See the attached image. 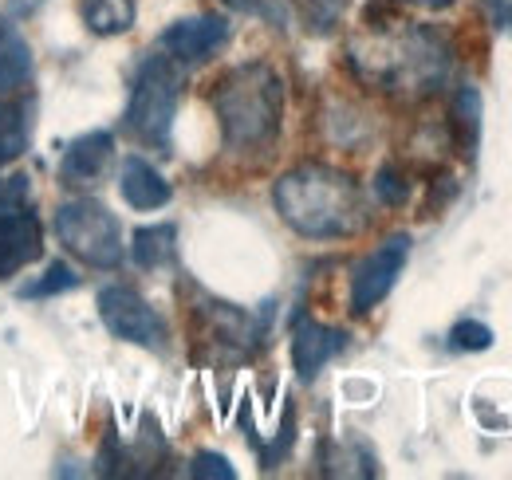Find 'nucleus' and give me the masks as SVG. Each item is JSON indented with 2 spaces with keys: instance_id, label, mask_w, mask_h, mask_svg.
<instances>
[{
  "instance_id": "obj_1",
  "label": "nucleus",
  "mask_w": 512,
  "mask_h": 480,
  "mask_svg": "<svg viewBox=\"0 0 512 480\" xmlns=\"http://www.w3.org/2000/svg\"><path fill=\"white\" fill-rule=\"evenodd\" d=\"M351 63L359 79L375 83L379 91L422 99L446 83L449 44L434 28L394 20L390 28H371L363 44H351Z\"/></svg>"
},
{
  "instance_id": "obj_2",
  "label": "nucleus",
  "mask_w": 512,
  "mask_h": 480,
  "mask_svg": "<svg viewBox=\"0 0 512 480\" xmlns=\"http://www.w3.org/2000/svg\"><path fill=\"white\" fill-rule=\"evenodd\" d=\"M272 205L292 233L308 240L355 237L367 221L355 178L323 162H304L288 170L272 185Z\"/></svg>"
},
{
  "instance_id": "obj_3",
  "label": "nucleus",
  "mask_w": 512,
  "mask_h": 480,
  "mask_svg": "<svg viewBox=\"0 0 512 480\" xmlns=\"http://www.w3.org/2000/svg\"><path fill=\"white\" fill-rule=\"evenodd\" d=\"M213 111L225 150L256 154L280 138L284 126V79L268 63H237L213 87Z\"/></svg>"
},
{
  "instance_id": "obj_4",
  "label": "nucleus",
  "mask_w": 512,
  "mask_h": 480,
  "mask_svg": "<svg viewBox=\"0 0 512 480\" xmlns=\"http://www.w3.org/2000/svg\"><path fill=\"white\" fill-rule=\"evenodd\" d=\"M52 229H56V240L64 244L71 256H79L87 268L111 272L127 256V248H123V225H119V217L103 201H91V197L64 201L56 209Z\"/></svg>"
},
{
  "instance_id": "obj_5",
  "label": "nucleus",
  "mask_w": 512,
  "mask_h": 480,
  "mask_svg": "<svg viewBox=\"0 0 512 480\" xmlns=\"http://www.w3.org/2000/svg\"><path fill=\"white\" fill-rule=\"evenodd\" d=\"M178 95H182V79L170 56H150L138 67L134 87H130L127 103V130L146 142L166 150L170 146V130H174V115H178Z\"/></svg>"
},
{
  "instance_id": "obj_6",
  "label": "nucleus",
  "mask_w": 512,
  "mask_h": 480,
  "mask_svg": "<svg viewBox=\"0 0 512 480\" xmlns=\"http://www.w3.org/2000/svg\"><path fill=\"white\" fill-rule=\"evenodd\" d=\"M99 319L123 343L146 347V351H162L166 347V323H162V315L142 300V292H134L127 284H111V288L99 292Z\"/></svg>"
},
{
  "instance_id": "obj_7",
  "label": "nucleus",
  "mask_w": 512,
  "mask_h": 480,
  "mask_svg": "<svg viewBox=\"0 0 512 480\" xmlns=\"http://www.w3.org/2000/svg\"><path fill=\"white\" fill-rule=\"evenodd\" d=\"M406 260H410V237H406V233H394V237H386L375 252H367V256L355 264V272H351V311H355V315L375 311V307L394 292V284H398Z\"/></svg>"
},
{
  "instance_id": "obj_8",
  "label": "nucleus",
  "mask_w": 512,
  "mask_h": 480,
  "mask_svg": "<svg viewBox=\"0 0 512 480\" xmlns=\"http://www.w3.org/2000/svg\"><path fill=\"white\" fill-rule=\"evenodd\" d=\"M225 44H229V20L217 16V12L174 20L158 40L162 56H170L174 63H205L209 56H217Z\"/></svg>"
},
{
  "instance_id": "obj_9",
  "label": "nucleus",
  "mask_w": 512,
  "mask_h": 480,
  "mask_svg": "<svg viewBox=\"0 0 512 480\" xmlns=\"http://www.w3.org/2000/svg\"><path fill=\"white\" fill-rule=\"evenodd\" d=\"M44 252V225L28 209H8L0 217V280L24 272Z\"/></svg>"
},
{
  "instance_id": "obj_10",
  "label": "nucleus",
  "mask_w": 512,
  "mask_h": 480,
  "mask_svg": "<svg viewBox=\"0 0 512 480\" xmlns=\"http://www.w3.org/2000/svg\"><path fill=\"white\" fill-rule=\"evenodd\" d=\"M343 347H347V335L339 327H327V323L300 315L292 327V362H296L300 382H312Z\"/></svg>"
},
{
  "instance_id": "obj_11",
  "label": "nucleus",
  "mask_w": 512,
  "mask_h": 480,
  "mask_svg": "<svg viewBox=\"0 0 512 480\" xmlns=\"http://www.w3.org/2000/svg\"><path fill=\"white\" fill-rule=\"evenodd\" d=\"M111 154H115V134L111 130H87V134H79L64 150V158H60V181L64 185H87V181H95L107 170Z\"/></svg>"
},
{
  "instance_id": "obj_12",
  "label": "nucleus",
  "mask_w": 512,
  "mask_h": 480,
  "mask_svg": "<svg viewBox=\"0 0 512 480\" xmlns=\"http://www.w3.org/2000/svg\"><path fill=\"white\" fill-rule=\"evenodd\" d=\"M119 189H123V201H127L130 209H138V213L162 209V205H170V197H174L170 181L162 178L146 158H127V162H123Z\"/></svg>"
},
{
  "instance_id": "obj_13",
  "label": "nucleus",
  "mask_w": 512,
  "mask_h": 480,
  "mask_svg": "<svg viewBox=\"0 0 512 480\" xmlns=\"http://www.w3.org/2000/svg\"><path fill=\"white\" fill-rule=\"evenodd\" d=\"M205 323H209V335L213 343L229 347L233 355H249L256 343H260V327L249 311L233 307V303H209L205 307Z\"/></svg>"
},
{
  "instance_id": "obj_14",
  "label": "nucleus",
  "mask_w": 512,
  "mask_h": 480,
  "mask_svg": "<svg viewBox=\"0 0 512 480\" xmlns=\"http://www.w3.org/2000/svg\"><path fill=\"white\" fill-rule=\"evenodd\" d=\"M32 95L20 91H4L0 95V166L16 162L28 150L32 138Z\"/></svg>"
},
{
  "instance_id": "obj_15",
  "label": "nucleus",
  "mask_w": 512,
  "mask_h": 480,
  "mask_svg": "<svg viewBox=\"0 0 512 480\" xmlns=\"http://www.w3.org/2000/svg\"><path fill=\"white\" fill-rule=\"evenodd\" d=\"M481 115H485L481 91L477 87H457L453 107H449V130H453V146L469 162L477 158V146H481Z\"/></svg>"
},
{
  "instance_id": "obj_16",
  "label": "nucleus",
  "mask_w": 512,
  "mask_h": 480,
  "mask_svg": "<svg viewBox=\"0 0 512 480\" xmlns=\"http://www.w3.org/2000/svg\"><path fill=\"white\" fill-rule=\"evenodd\" d=\"M130 256L138 268L154 272V268H166L174 256H178V229L166 221V225H142L134 240H130Z\"/></svg>"
},
{
  "instance_id": "obj_17",
  "label": "nucleus",
  "mask_w": 512,
  "mask_h": 480,
  "mask_svg": "<svg viewBox=\"0 0 512 480\" xmlns=\"http://www.w3.org/2000/svg\"><path fill=\"white\" fill-rule=\"evenodd\" d=\"M32 75V48L28 40L0 20V95L4 91H20Z\"/></svg>"
},
{
  "instance_id": "obj_18",
  "label": "nucleus",
  "mask_w": 512,
  "mask_h": 480,
  "mask_svg": "<svg viewBox=\"0 0 512 480\" xmlns=\"http://www.w3.org/2000/svg\"><path fill=\"white\" fill-rule=\"evenodd\" d=\"M138 4L134 0H83V24L95 36H123L134 28Z\"/></svg>"
},
{
  "instance_id": "obj_19",
  "label": "nucleus",
  "mask_w": 512,
  "mask_h": 480,
  "mask_svg": "<svg viewBox=\"0 0 512 480\" xmlns=\"http://www.w3.org/2000/svg\"><path fill=\"white\" fill-rule=\"evenodd\" d=\"M493 339H497L493 327L481 319H457L449 327V351H457V355H481L493 347Z\"/></svg>"
},
{
  "instance_id": "obj_20",
  "label": "nucleus",
  "mask_w": 512,
  "mask_h": 480,
  "mask_svg": "<svg viewBox=\"0 0 512 480\" xmlns=\"http://www.w3.org/2000/svg\"><path fill=\"white\" fill-rule=\"evenodd\" d=\"M71 288H79L75 268H67L64 260H56V264H48V272H44L40 280L24 284L20 296H24V300H48V296H60V292H71Z\"/></svg>"
},
{
  "instance_id": "obj_21",
  "label": "nucleus",
  "mask_w": 512,
  "mask_h": 480,
  "mask_svg": "<svg viewBox=\"0 0 512 480\" xmlns=\"http://www.w3.org/2000/svg\"><path fill=\"white\" fill-rule=\"evenodd\" d=\"M375 197L390 205V209H398V205H406V197H410V178H406V170L402 166H383L379 174H375Z\"/></svg>"
},
{
  "instance_id": "obj_22",
  "label": "nucleus",
  "mask_w": 512,
  "mask_h": 480,
  "mask_svg": "<svg viewBox=\"0 0 512 480\" xmlns=\"http://www.w3.org/2000/svg\"><path fill=\"white\" fill-rule=\"evenodd\" d=\"M190 477L197 480H237V469L221 453H197L190 461Z\"/></svg>"
},
{
  "instance_id": "obj_23",
  "label": "nucleus",
  "mask_w": 512,
  "mask_h": 480,
  "mask_svg": "<svg viewBox=\"0 0 512 480\" xmlns=\"http://www.w3.org/2000/svg\"><path fill=\"white\" fill-rule=\"evenodd\" d=\"M339 8H343V0H308V28L327 32L339 20Z\"/></svg>"
},
{
  "instance_id": "obj_24",
  "label": "nucleus",
  "mask_w": 512,
  "mask_h": 480,
  "mask_svg": "<svg viewBox=\"0 0 512 480\" xmlns=\"http://www.w3.org/2000/svg\"><path fill=\"white\" fill-rule=\"evenodd\" d=\"M229 8H237V12H253V8H260V0H225Z\"/></svg>"
},
{
  "instance_id": "obj_25",
  "label": "nucleus",
  "mask_w": 512,
  "mask_h": 480,
  "mask_svg": "<svg viewBox=\"0 0 512 480\" xmlns=\"http://www.w3.org/2000/svg\"><path fill=\"white\" fill-rule=\"evenodd\" d=\"M410 4H422V8H449L453 0H410Z\"/></svg>"
}]
</instances>
